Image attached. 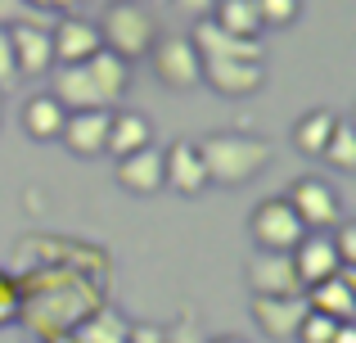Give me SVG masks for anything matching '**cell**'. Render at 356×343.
Listing matches in <instances>:
<instances>
[{"instance_id": "1", "label": "cell", "mask_w": 356, "mask_h": 343, "mask_svg": "<svg viewBox=\"0 0 356 343\" xmlns=\"http://www.w3.org/2000/svg\"><path fill=\"white\" fill-rule=\"evenodd\" d=\"M95 308H104V294H99V280L81 266L41 262L32 276L18 280V321H27V330H36L41 343L68 335Z\"/></svg>"}, {"instance_id": "2", "label": "cell", "mask_w": 356, "mask_h": 343, "mask_svg": "<svg viewBox=\"0 0 356 343\" xmlns=\"http://www.w3.org/2000/svg\"><path fill=\"white\" fill-rule=\"evenodd\" d=\"M199 154H203V168H208V181L226 185V190L248 185L252 176L270 168V145L248 131H212L208 141H199Z\"/></svg>"}, {"instance_id": "3", "label": "cell", "mask_w": 356, "mask_h": 343, "mask_svg": "<svg viewBox=\"0 0 356 343\" xmlns=\"http://www.w3.org/2000/svg\"><path fill=\"white\" fill-rule=\"evenodd\" d=\"M95 27H99L104 50L118 54V59H127V63L149 59V50H154V41H158L154 14H149L145 5H136V0H108L104 18H99Z\"/></svg>"}, {"instance_id": "4", "label": "cell", "mask_w": 356, "mask_h": 343, "mask_svg": "<svg viewBox=\"0 0 356 343\" xmlns=\"http://www.w3.org/2000/svg\"><path fill=\"white\" fill-rule=\"evenodd\" d=\"M307 235V226L298 221V212L289 208L284 194H270L248 212V239L261 253H293L298 239Z\"/></svg>"}, {"instance_id": "5", "label": "cell", "mask_w": 356, "mask_h": 343, "mask_svg": "<svg viewBox=\"0 0 356 343\" xmlns=\"http://www.w3.org/2000/svg\"><path fill=\"white\" fill-rule=\"evenodd\" d=\"M149 63H154V77L167 90H181L185 95V90L203 86V59H199L190 36H158L154 50H149Z\"/></svg>"}, {"instance_id": "6", "label": "cell", "mask_w": 356, "mask_h": 343, "mask_svg": "<svg viewBox=\"0 0 356 343\" xmlns=\"http://www.w3.org/2000/svg\"><path fill=\"white\" fill-rule=\"evenodd\" d=\"M284 199H289V208L298 212V221H302L307 230H334L343 221L339 190H334L330 181H321V176H298Z\"/></svg>"}, {"instance_id": "7", "label": "cell", "mask_w": 356, "mask_h": 343, "mask_svg": "<svg viewBox=\"0 0 356 343\" xmlns=\"http://www.w3.org/2000/svg\"><path fill=\"white\" fill-rule=\"evenodd\" d=\"M9 45H14L18 77H50V72H54L50 23H41V18H23V23H14V27H9Z\"/></svg>"}, {"instance_id": "8", "label": "cell", "mask_w": 356, "mask_h": 343, "mask_svg": "<svg viewBox=\"0 0 356 343\" xmlns=\"http://www.w3.org/2000/svg\"><path fill=\"white\" fill-rule=\"evenodd\" d=\"M243 280H248L252 298H289V294H302L289 253H261L257 248V253L243 262Z\"/></svg>"}, {"instance_id": "9", "label": "cell", "mask_w": 356, "mask_h": 343, "mask_svg": "<svg viewBox=\"0 0 356 343\" xmlns=\"http://www.w3.org/2000/svg\"><path fill=\"white\" fill-rule=\"evenodd\" d=\"M50 41H54V68L86 63V59H95V54L104 50L95 18H81V14H63L59 23L50 27Z\"/></svg>"}, {"instance_id": "10", "label": "cell", "mask_w": 356, "mask_h": 343, "mask_svg": "<svg viewBox=\"0 0 356 343\" xmlns=\"http://www.w3.org/2000/svg\"><path fill=\"white\" fill-rule=\"evenodd\" d=\"M289 257H293V271H298V285H302V294L312 289V285L330 280V276L348 271V266L339 262V253H334V244H330V230H307Z\"/></svg>"}, {"instance_id": "11", "label": "cell", "mask_w": 356, "mask_h": 343, "mask_svg": "<svg viewBox=\"0 0 356 343\" xmlns=\"http://www.w3.org/2000/svg\"><path fill=\"white\" fill-rule=\"evenodd\" d=\"M190 41H194V50H199V59H203V63H208V59H252V63L266 59V45H261V41H243V36H230L226 27H217L212 18H194Z\"/></svg>"}, {"instance_id": "12", "label": "cell", "mask_w": 356, "mask_h": 343, "mask_svg": "<svg viewBox=\"0 0 356 343\" xmlns=\"http://www.w3.org/2000/svg\"><path fill=\"white\" fill-rule=\"evenodd\" d=\"M266 81V68L252 59H208L203 63V86H212L226 99H248L261 90Z\"/></svg>"}, {"instance_id": "13", "label": "cell", "mask_w": 356, "mask_h": 343, "mask_svg": "<svg viewBox=\"0 0 356 343\" xmlns=\"http://www.w3.org/2000/svg\"><path fill=\"white\" fill-rule=\"evenodd\" d=\"M108 113L113 109H72L68 118H63V131L59 141L68 145V154H77V159H99L108 145Z\"/></svg>"}, {"instance_id": "14", "label": "cell", "mask_w": 356, "mask_h": 343, "mask_svg": "<svg viewBox=\"0 0 356 343\" xmlns=\"http://www.w3.org/2000/svg\"><path fill=\"white\" fill-rule=\"evenodd\" d=\"M163 181L172 185L176 194L194 199V194L208 190V168H203V154H199V141H176L172 150H163Z\"/></svg>"}, {"instance_id": "15", "label": "cell", "mask_w": 356, "mask_h": 343, "mask_svg": "<svg viewBox=\"0 0 356 343\" xmlns=\"http://www.w3.org/2000/svg\"><path fill=\"white\" fill-rule=\"evenodd\" d=\"M113 176H118L122 190H127V194H140V199L167 190V181H163V150H158V145H145V150L127 154V159H118Z\"/></svg>"}, {"instance_id": "16", "label": "cell", "mask_w": 356, "mask_h": 343, "mask_svg": "<svg viewBox=\"0 0 356 343\" xmlns=\"http://www.w3.org/2000/svg\"><path fill=\"white\" fill-rule=\"evenodd\" d=\"M248 312H252V321H257L261 335L275 339V343H284V339L298 335V326H302L307 298H302V294H289V298H252Z\"/></svg>"}, {"instance_id": "17", "label": "cell", "mask_w": 356, "mask_h": 343, "mask_svg": "<svg viewBox=\"0 0 356 343\" xmlns=\"http://www.w3.org/2000/svg\"><path fill=\"white\" fill-rule=\"evenodd\" d=\"M302 298H307V308H312V312L352 326V317H356V276L352 271H339V276H330V280L312 285Z\"/></svg>"}, {"instance_id": "18", "label": "cell", "mask_w": 356, "mask_h": 343, "mask_svg": "<svg viewBox=\"0 0 356 343\" xmlns=\"http://www.w3.org/2000/svg\"><path fill=\"white\" fill-rule=\"evenodd\" d=\"M145 145H154V122H149L145 113H136V109H113V113H108V145H104V154L127 159V154L145 150Z\"/></svg>"}, {"instance_id": "19", "label": "cell", "mask_w": 356, "mask_h": 343, "mask_svg": "<svg viewBox=\"0 0 356 343\" xmlns=\"http://www.w3.org/2000/svg\"><path fill=\"white\" fill-rule=\"evenodd\" d=\"M131 335V321L122 317L118 308H95L81 326H72L68 335H59V339H50V343H127Z\"/></svg>"}, {"instance_id": "20", "label": "cell", "mask_w": 356, "mask_h": 343, "mask_svg": "<svg viewBox=\"0 0 356 343\" xmlns=\"http://www.w3.org/2000/svg\"><path fill=\"white\" fill-rule=\"evenodd\" d=\"M63 118H68V109H63L59 99L50 95V90H41V95H32V99L23 104V131L32 136V141L50 145V141H59Z\"/></svg>"}, {"instance_id": "21", "label": "cell", "mask_w": 356, "mask_h": 343, "mask_svg": "<svg viewBox=\"0 0 356 343\" xmlns=\"http://www.w3.org/2000/svg\"><path fill=\"white\" fill-rule=\"evenodd\" d=\"M86 68H90V77H95L104 104L118 109L122 99H127V90H131V63L118 59V54H108V50H99L95 59H86Z\"/></svg>"}, {"instance_id": "22", "label": "cell", "mask_w": 356, "mask_h": 343, "mask_svg": "<svg viewBox=\"0 0 356 343\" xmlns=\"http://www.w3.org/2000/svg\"><path fill=\"white\" fill-rule=\"evenodd\" d=\"M334 122H339L334 109H312V113H302V118H298V127H293V150L307 154V159H321L325 145H330Z\"/></svg>"}, {"instance_id": "23", "label": "cell", "mask_w": 356, "mask_h": 343, "mask_svg": "<svg viewBox=\"0 0 356 343\" xmlns=\"http://www.w3.org/2000/svg\"><path fill=\"white\" fill-rule=\"evenodd\" d=\"M208 18L217 27H226L230 36H243V41H261V32H266L257 9H252V0H217Z\"/></svg>"}, {"instance_id": "24", "label": "cell", "mask_w": 356, "mask_h": 343, "mask_svg": "<svg viewBox=\"0 0 356 343\" xmlns=\"http://www.w3.org/2000/svg\"><path fill=\"white\" fill-rule=\"evenodd\" d=\"M321 159L330 163V168H339V172H352V168H356V131H352L348 118H339V122H334L330 145H325Z\"/></svg>"}, {"instance_id": "25", "label": "cell", "mask_w": 356, "mask_h": 343, "mask_svg": "<svg viewBox=\"0 0 356 343\" xmlns=\"http://www.w3.org/2000/svg\"><path fill=\"white\" fill-rule=\"evenodd\" d=\"M343 335V321H334V317H321V312H312L307 308V317H302V326H298V343H339Z\"/></svg>"}, {"instance_id": "26", "label": "cell", "mask_w": 356, "mask_h": 343, "mask_svg": "<svg viewBox=\"0 0 356 343\" xmlns=\"http://www.w3.org/2000/svg\"><path fill=\"white\" fill-rule=\"evenodd\" d=\"M261 27H289L298 14H302V0H252Z\"/></svg>"}, {"instance_id": "27", "label": "cell", "mask_w": 356, "mask_h": 343, "mask_svg": "<svg viewBox=\"0 0 356 343\" xmlns=\"http://www.w3.org/2000/svg\"><path fill=\"white\" fill-rule=\"evenodd\" d=\"M330 244H334V253H339V262L352 271V266H356V226H352V221H339V226H334Z\"/></svg>"}, {"instance_id": "28", "label": "cell", "mask_w": 356, "mask_h": 343, "mask_svg": "<svg viewBox=\"0 0 356 343\" xmlns=\"http://www.w3.org/2000/svg\"><path fill=\"white\" fill-rule=\"evenodd\" d=\"M163 343H208V335H203L199 317H194V312H185L172 330H163Z\"/></svg>"}, {"instance_id": "29", "label": "cell", "mask_w": 356, "mask_h": 343, "mask_svg": "<svg viewBox=\"0 0 356 343\" xmlns=\"http://www.w3.org/2000/svg\"><path fill=\"white\" fill-rule=\"evenodd\" d=\"M18 63H14V45H9V27H0V95L5 90H14L18 86Z\"/></svg>"}, {"instance_id": "30", "label": "cell", "mask_w": 356, "mask_h": 343, "mask_svg": "<svg viewBox=\"0 0 356 343\" xmlns=\"http://www.w3.org/2000/svg\"><path fill=\"white\" fill-rule=\"evenodd\" d=\"M18 321V280L0 276V326H14Z\"/></svg>"}, {"instance_id": "31", "label": "cell", "mask_w": 356, "mask_h": 343, "mask_svg": "<svg viewBox=\"0 0 356 343\" xmlns=\"http://www.w3.org/2000/svg\"><path fill=\"white\" fill-rule=\"evenodd\" d=\"M23 18H41L27 0H0V27H14V23H23Z\"/></svg>"}, {"instance_id": "32", "label": "cell", "mask_w": 356, "mask_h": 343, "mask_svg": "<svg viewBox=\"0 0 356 343\" xmlns=\"http://www.w3.org/2000/svg\"><path fill=\"white\" fill-rule=\"evenodd\" d=\"M172 5L181 9V14H190V18H208L217 0H172Z\"/></svg>"}, {"instance_id": "33", "label": "cell", "mask_w": 356, "mask_h": 343, "mask_svg": "<svg viewBox=\"0 0 356 343\" xmlns=\"http://www.w3.org/2000/svg\"><path fill=\"white\" fill-rule=\"evenodd\" d=\"M127 343H163V330L158 326H131Z\"/></svg>"}, {"instance_id": "34", "label": "cell", "mask_w": 356, "mask_h": 343, "mask_svg": "<svg viewBox=\"0 0 356 343\" xmlns=\"http://www.w3.org/2000/svg\"><path fill=\"white\" fill-rule=\"evenodd\" d=\"M208 343H248V339H235V335H221V339H208Z\"/></svg>"}, {"instance_id": "35", "label": "cell", "mask_w": 356, "mask_h": 343, "mask_svg": "<svg viewBox=\"0 0 356 343\" xmlns=\"http://www.w3.org/2000/svg\"><path fill=\"white\" fill-rule=\"evenodd\" d=\"M0 118H5V104H0Z\"/></svg>"}, {"instance_id": "36", "label": "cell", "mask_w": 356, "mask_h": 343, "mask_svg": "<svg viewBox=\"0 0 356 343\" xmlns=\"http://www.w3.org/2000/svg\"><path fill=\"white\" fill-rule=\"evenodd\" d=\"M0 276H5V266H0Z\"/></svg>"}]
</instances>
